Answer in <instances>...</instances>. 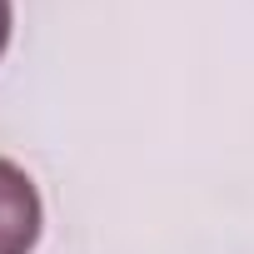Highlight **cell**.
I'll use <instances>...</instances> for the list:
<instances>
[{"label": "cell", "instance_id": "cell-1", "mask_svg": "<svg viewBox=\"0 0 254 254\" xmlns=\"http://www.w3.org/2000/svg\"><path fill=\"white\" fill-rule=\"evenodd\" d=\"M40 224H45V209H40V190L35 180L0 155V254H30L40 244Z\"/></svg>", "mask_w": 254, "mask_h": 254}, {"label": "cell", "instance_id": "cell-2", "mask_svg": "<svg viewBox=\"0 0 254 254\" xmlns=\"http://www.w3.org/2000/svg\"><path fill=\"white\" fill-rule=\"evenodd\" d=\"M10 45V0H0V55Z\"/></svg>", "mask_w": 254, "mask_h": 254}]
</instances>
